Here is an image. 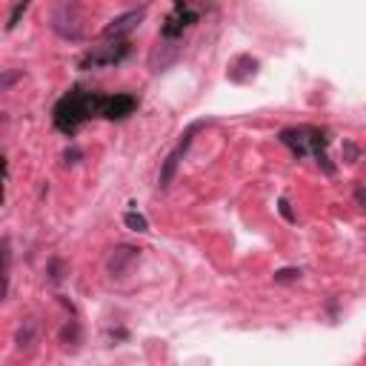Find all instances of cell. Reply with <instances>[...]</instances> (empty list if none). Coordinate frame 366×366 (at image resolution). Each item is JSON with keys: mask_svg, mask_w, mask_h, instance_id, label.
<instances>
[{"mask_svg": "<svg viewBox=\"0 0 366 366\" xmlns=\"http://www.w3.org/2000/svg\"><path fill=\"white\" fill-rule=\"evenodd\" d=\"M355 203L366 212V186H358V189H355Z\"/></svg>", "mask_w": 366, "mask_h": 366, "instance_id": "ac0fdd59", "label": "cell"}, {"mask_svg": "<svg viewBox=\"0 0 366 366\" xmlns=\"http://www.w3.org/2000/svg\"><path fill=\"white\" fill-rule=\"evenodd\" d=\"M280 215H283L286 220H295V215H292V209H289V200H280Z\"/></svg>", "mask_w": 366, "mask_h": 366, "instance_id": "ffe728a7", "label": "cell"}, {"mask_svg": "<svg viewBox=\"0 0 366 366\" xmlns=\"http://www.w3.org/2000/svg\"><path fill=\"white\" fill-rule=\"evenodd\" d=\"M200 14H203V6H192V3L178 0V3L172 6V12L166 14L164 26H161V40H181L183 31L192 23H198Z\"/></svg>", "mask_w": 366, "mask_h": 366, "instance_id": "7a4b0ae2", "label": "cell"}, {"mask_svg": "<svg viewBox=\"0 0 366 366\" xmlns=\"http://www.w3.org/2000/svg\"><path fill=\"white\" fill-rule=\"evenodd\" d=\"M57 338H60L63 349H72V352H75V349L83 343V332H81V324H77V321H66V324L60 326V335H57Z\"/></svg>", "mask_w": 366, "mask_h": 366, "instance_id": "8fae6325", "label": "cell"}, {"mask_svg": "<svg viewBox=\"0 0 366 366\" xmlns=\"http://www.w3.org/2000/svg\"><path fill=\"white\" fill-rule=\"evenodd\" d=\"M103 98L101 92H89V89H72L69 94H63L55 106V126L63 135H75L86 120L101 118L103 109Z\"/></svg>", "mask_w": 366, "mask_h": 366, "instance_id": "6da1fadb", "label": "cell"}, {"mask_svg": "<svg viewBox=\"0 0 366 366\" xmlns=\"http://www.w3.org/2000/svg\"><path fill=\"white\" fill-rule=\"evenodd\" d=\"M178 55H181V40H161L157 43V49L152 52V57H149V69L152 72H164L169 63L178 60Z\"/></svg>", "mask_w": 366, "mask_h": 366, "instance_id": "9c48e42d", "label": "cell"}, {"mask_svg": "<svg viewBox=\"0 0 366 366\" xmlns=\"http://www.w3.org/2000/svg\"><path fill=\"white\" fill-rule=\"evenodd\" d=\"M26 9H29V3H14V6H12V12H9V21H6V31H12L14 26L21 23V18L26 14Z\"/></svg>", "mask_w": 366, "mask_h": 366, "instance_id": "9a60e30c", "label": "cell"}, {"mask_svg": "<svg viewBox=\"0 0 366 366\" xmlns=\"http://www.w3.org/2000/svg\"><path fill=\"white\" fill-rule=\"evenodd\" d=\"M9 280H12V241L3 237V295H9Z\"/></svg>", "mask_w": 366, "mask_h": 366, "instance_id": "7c38bea8", "label": "cell"}, {"mask_svg": "<svg viewBox=\"0 0 366 366\" xmlns=\"http://www.w3.org/2000/svg\"><path fill=\"white\" fill-rule=\"evenodd\" d=\"M143 18H146V6L129 9V12L118 14V18H112V21L106 23V29H103V40H123L126 35H132V31L140 26Z\"/></svg>", "mask_w": 366, "mask_h": 366, "instance_id": "8992f818", "label": "cell"}, {"mask_svg": "<svg viewBox=\"0 0 366 366\" xmlns=\"http://www.w3.org/2000/svg\"><path fill=\"white\" fill-rule=\"evenodd\" d=\"M346 164H355V157H358V146H352V143H346Z\"/></svg>", "mask_w": 366, "mask_h": 366, "instance_id": "d6986e66", "label": "cell"}, {"mask_svg": "<svg viewBox=\"0 0 366 366\" xmlns=\"http://www.w3.org/2000/svg\"><path fill=\"white\" fill-rule=\"evenodd\" d=\"M81 157H83L81 149H77V146H69L66 152H63V164H66V166H75V164H81Z\"/></svg>", "mask_w": 366, "mask_h": 366, "instance_id": "e0dca14e", "label": "cell"}, {"mask_svg": "<svg viewBox=\"0 0 366 366\" xmlns=\"http://www.w3.org/2000/svg\"><path fill=\"white\" fill-rule=\"evenodd\" d=\"M140 258V249L132 246V244H120L115 246L112 252H109V258H106V272L112 275V278H126L132 272V266L138 263Z\"/></svg>", "mask_w": 366, "mask_h": 366, "instance_id": "52a82bcc", "label": "cell"}, {"mask_svg": "<svg viewBox=\"0 0 366 366\" xmlns=\"http://www.w3.org/2000/svg\"><path fill=\"white\" fill-rule=\"evenodd\" d=\"M123 224L129 226L132 232H140V235H143V232H149V220L143 218L140 212H126V215H123Z\"/></svg>", "mask_w": 366, "mask_h": 366, "instance_id": "4fadbf2b", "label": "cell"}, {"mask_svg": "<svg viewBox=\"0 0 366 366\" xmlns=\"http://www.w3.org/2000/svg\"><path fill=\"white\" fill-rule=\"evenodd\" d=\"M52 29L63 40H81L83 38V18L77 3H57L52 9Z\"/></svg>", "mask_w": 366, "mask_h": 366, "instance_id": "277c9868", "label": "cell"}, {"mask_svg": "<svg viewBox=\"0 0 366 366\" xmlns=\"http://www.w3.org/2000/svg\"><path fill=\"white\" fill-rule=\"evenodd\" d=\"M138 109V98L129 92H118V94H106L103 98V109H101V118L106 120H126L129 115H135Z\"/></svg>", "mask_w": 366, "mask_h": 366, "instance_id": "ba28073f", "label": "cell"}, {"mask_svg": "<svg viewBox=\"0 0 366 366\" xmlns=\"http://www.w3.org/2000/svg\"><path fill=\"white\" fill-rule=\"evenodd\" d=\"M200 126H203V123H192V126H189L186 135H183V140L169 152V157H166L164 166H161V178H157V186H161V189H169V186H172L174 174H178V166H181V157L186 155L189 146H192V138H195V132L200 129Z\"/></svg>", "mask_w": 366, "mask_h": 366, "instance_id": "5b68a950", "label": "cell"}, {"mask_svg": "<svg viewBox=\"0 0 366 366\" xmlns=\"http://www.w3.org/2000/svg\"><path fill=\"white\" fill-rule=\"evenodd\" d=\"M132 46L126 40H106L103 46H94L92 52L83 55L81 60V69H101V66H118L129 57Z\"/></svg>", "mask_w": 366, "mask_h": 366, "instance_id": "3957f363", "label": "cell"}, {"mask_svg": "<svg viewBox=\"0 0 366 366\" xmlns=\"http://www.w3.org/2000/svg\"><path fill=\"white\" fill-rule=\"evenodd\" d=\"M14 81H18V75H14V72H6V75H3V89H9Z\"/></svg>", "mask_w": 366, "mask_h": 366, "instance_id": "44dd1931", "label": "cell"}, {"mask_svg": "<svg viewBox=\"0 0 366 366\" xmlns=\"http://www.w3.org/2000/svg\"><path fill=\"white\" fill-rule=\"evenodd\" d=\"M35 341H38V321L35 317H26L18 326V332H14V346H18V352H29L35 346Z\"/></svg>", "mask_w": 366, "mask_h": 366, "instance_id": "30bf717a", "label": "cell"}, {"mask_svg": "<svg viewBox=\"0 0 366 366\" xmlns=\"http://www.w3.org/2000/svg\"><path fill=\"white\" fill-rule=\"evenodd\" d=\"M46 275H49L52 283H60L63 278H66V263H63L60 258H52L49 261V269H46Z\"/></svg>", "mask_w": 366, "mask_h": 366, "instance_id": "5bb4252c", "label": "cell"}, {"mask_svg": "<svg viewBox=\"0 0 366 366\" xmlns=\"http://www.w3.org/2000/svg\"><path fill=\"white\" fill-rule=\"evenodd\" d=\"M295 280H300V269H295V266L278 269L275 272V283H295Z\"/></svg>", "mask_w": 366, "mask_h": 366, "instance_id": "2e32d148", "label": "cell"}]
</instances>
